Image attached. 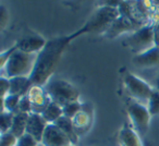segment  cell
<instances>
[{"instance_id":"1","label":"cell","mask_w":159,"mask_h":146,"mask_svg":"<svg viewBox=\"0 0 159 146\" xmlns=\"http://www.w3.org/2000/svg\"><path fill=\"white\" fill-rule=\"evenodd\" d=\"M85 33H86V30L82 26L70 35L59 36V37L47 40L45 47L37 55L33 72L30 76L32 83L35 85L45 86L52 79V74L66 46L73 39Z\"/></svg>"},{"instance_id":"2","label":"cell","mask_w":159,"mask_h":146,"mask_svg":"<svg viewBox=\"0 0 159 146\" xmlns=\"http://www.w3.org/2000/svg\"><path fill=\"white\" fill-rule=\"evenodd\" d=\"M38 53H27L16 49L8 60L6 66L2 69V75L8 79L16 76L30 78L33 72Z\"/></svg>"},{"instance_id":"3","label":"cell","mask_w":159,"mask_h":146,"mask_svg":"<svg viewBox=\"0 0 159 146\" xmlns=\"http://www.w3.org/2000/svg\"><path fill=\"white\" fill-rule=\"evenodd\" d=\"M44 87L51 102L61 107L80 100L79 89L64 79H51Z\"/></svg>"},{"instance_id":"4","label":"cell","mask_w":159,"mask_h":146,"mask_svg":"<svg viewBox=\"0 0 159 146\" xmlns=\"http://www.w3.org/2000/svg\"><path fill=\"white\" fill-rule=\"evenodd\" d=\"M119 16L118 5L102 6L93 12L83 27L86 30V33H100L102 35Z\"/></svg>"},{"instance_id":"5","label":"cell","mask_w":159,"mask_h":146,"mask_svg":"<svg viewBox=\"0 0 159 146\" xmlns=\"http://www.w3.org/2000/svg\"><path fill=\"white\" fill-rule=\"evenodd\" d=\"M125 45L135 55L142 53L156 46V32L154 23H148L129 34L125 39Z\"/></svg>"},{"instance_id":"6","label":"cell","mask_w":159,"mask_h":146,"mask_svg":"<svg viewBox=\"0 0 159 146\" xmlns=\"http://www.w3.org/2000/svg\"><path fill=\"white\" fill-rule=\"evenodd\" d=\"M123 85L132 100L144 105L147 104L150 95L155 91L152 85L134 73H126L123 78Z\"/></svg>"},{"instance_id":"7","label":"cell","mask_w":159,"mask_h":146,"mask_svg":"<svg viewBox=\"0 0 159 146\" xmlns=\"http://www.w3.org/2000/svg\"><path fill=\"white\" fill-rule=\"evenodd\" d=\"M130 125L139 133V135H145L149 129L150 119L152 116L150 115L147 106L137 102H132L129 104L126 108Z\"/></svg>"},{"instance_id":"8","label":"cell","mask_w":159,"mask_h":146,"mask_svg":"<svg viewBox=\"0 0 159 146\" xmlns=\"http://www.w3.org/2000/svg\"><path fill=\"white\" fill-rule=\"evenodd\" d=\"M139 26L126 14H120L117 20L109 26V29L102 35L110 39L117 38L123 34H131L135 32Z\"/></svg>"},{"instance_id":"9","label":"cell","mask_w":159,"mask_h":146,"mask_svg":"<svg viewBox=\"0 0 159 146\" xmlns=\"http://www.w3.org/2000/svg\"><path fill=\"white\" fill-rule=\"evenodd\" d=\"M70 139L66 134L56 125L55 123H49L43 135L40 145L42 146H66L70 144Z\"/></svg>"},{"instance_id":"10","label":"cell","mask_w":159,"mask_h":146,"mask_svg":"<svg viewBox=\"0 0 159 146\" xmlns=\"http://www.w3.org/2000/svg\"><path fill=\"white\" fill-rule=\"evenodd\" d=\"M27 97L32 104L33 112L35 113H42L47 107V105L51 102L45 87L40 85L33 84V86L30 89L27 93Z\"/></svg>"},{"instance_id":"11","label":"cell","mask_w":159,"mask_h":146,"mask_svg":"<svg viewBox=\"0 0 159 146\" xmlns=\"http://www.w3.org/2000/svg\"><path fill=\"white\" fill-rule=\"evenodd\" d=\"M133 63L142 69H149L159 66V46H154L133 57Z\"/></svg>"},{"instance_id":"12","label":"cell","mask_w":159,"mask_h":146,"mask_svg":"<svg viewBox=\"0 0 159 146\" xmlns=\"http://www.w3.org/2000/svg\"><path fill=\"white\" fill-rule=\"evenodd\" d=\"M48 124L49 123L44 119L42 113L32 112L30 113L29 121H27L26 133L32 135L34 139H36L40 143L43 139V135H44V132Z\"/></svg>"},{"instance_id":"13","label":"cell","mask_w":159,"mask_h":146,"mask_svg":"<svg viewBox=\"0 0 159 146\" xmlns=\"http://www.w3.org/2000/svg\"><path fill=\"white\" fill-rule=\"evenodd\" d=\"M47 40L44 39L42 36L32 34L26 37L20 39L16 44L19 50L24 51L27 53H38L42 51V49L45 47Z\"/></svg>"},{"instance_id":"14","label":"cell","mask_w":159,"mask_h":146,"mask_svg":"<svg viewBox=\"0 0 159 146\" xmlns=\"http://www.w3.org/2000/svg\"><path fill=\"white\" fill-rule=\"evenodd\" d=\"M117 141L119 146H144L142 136L129 124L120 129Z\"/></svg>"},{"instance_id":"15","label":"cell","mask_w":159,"mask_h":146,"mask_svg":"<svg viewBox=\"0 0 159 146\" xmlns=\"http://www.w3.org/2000/svg\"><path fill=\"white\" fill-rule=\"evenodd\" d=\"M72 122L73 125H74L75 130H76L77 134L81 133H85L87 132V130L89 129V126L92 125V122H93V113L91 111L85 110L84 106H83L82 110L80 111L79 113L74 116L72 118Z\"/></svg>"},{"instance_id":"16","label":"cell","mask_w":159,"mask_h":146,"mask_svg":"<svg viewBox=\"0 0 159 146\" xmlns=\"http://www.w3.org/2000/svg\"><path fill=\"white\" fill-rule=\"evenodd\" d=\"M10 80V93L13 95H19L21 97L27 95L30 89L33 86L31 79L27 76H16L11 78Z\"/></svg>"},{"instance_id":"17","label":"cell","mask_w":159,"mask_h":146,"mask_svg":"<svg viewBox=\"0 0 159 146\" xmlns=\"http://www.w3.org/2000/svg\"><path fill=\"white\" fill-rule=\"evenodd\" d=\"M55 124L68 136V139H70L71 143L74 144V145L77 143V141H79V134H77L76 130H75L74 125H73L72 119L66 118L63 116V117L60 118Z\"/></svg>"},{"instance_id":"18","label":"cell","mask_w":159,"mask_h":146,"mask_svg":"<svg viewBox=\"0 0 159 146\" xmlns=\"http://www.w3.org/2000/svg\"><path fill=\"white\" fill-rule=\"evenodd\" d=\"M29 117H30V113H25V112L16 113L10 132L13 133L18 137H21L23 134H25L26 133V125H27V121H29Z\"/></svg>"},{"instance_id":"19","label":"cell","mask_w":159,"mask_h":146,"mask_svg":"<svg viewBox=\"0 0 159 146\" xmlns=\"http://www.w3.org/2000/svg\"><path fill=\"white\" fill-rule=\"evenodd\" d=\"M42 116L48 123H56L61 117H63L62 107L53 102H50L42 112Z\"/></svg>"},{"instance_id":"20","label":"cell","mask_w":159,"mask_h":146,"mask_svg":"<svg viewBox=\"0 0 159 146\" xmlns=\"http://www.w3.org/2000/svg\"><path fill=\"white\" fill-rule=\"evenodd\" d=\"M21 96L9 94L5 98H1V111H7L11 113L19 112V105H20Z\"/></svg>"},{"instance_id":"21","label":"cell","mask_w":159,"mask_h":146,"mask_svg":"<svg viewBox=\"0 0 159 146\" xmlns=\"http://www.w3.org/2000/svg\"><path fill=\"white\" fill-rule=\"evenodd\" d=\"M14 115H16V113L1 111V118H0V129H1V133L10 132L12 123H13Z\"/></svg>"},{"instance_id":"22","label":"cell","mask_w":159,"mask_h":146,"mask_svg":"<svg viewBox=\"0 0 159 146\" xmlns=\"http://www.w3.org/2000/svg\"><path fill=\"white\" fill-rule=\"evenodd\" d=\"M83 108V104H81L80 100L77 102H73L70 103V104L66 105V106L62 107V110H63V116L66 118H70L72 119L76 113H79L80 111L82 110Z\"/></svg>"},{"instance_id":"23","label":"cell","mask_w":159,"mask_h":146,"mask_svg":"<svg viewBox=\"0 0 159 146\" xmlns=\"http://www.w3.org/2000/svg\"><path fill=\"white\" fill-rule=\"evenodd\" d=\"M146 106H147L148 110H149L152 116L159 115V92L157 91L152 92V94L150 95Z\"/></svg>"},{"instance_id":"24","label":"cell","mask_w":159,"mask_h":146,"mask_svg":"<svg viewBox=\"0 0 159 146\" xmlns=\"http://www.w3.org/2000/svg\"><path fill=\"white\" fill-rule=\"evenodd\" d=\"M19 137L13 133L7 132L0 135V146H18Z\"/></svg>"},{"instance_id":"25","label":"cell","mask_w":159,"mask_h":146,"mask_svg":"<svg viewBox=\"0 0 159 146\" xmlns=\"http://www.w3.org/2000/svg\"><path fill=\"white\" fill-rule=\"evenodd\" d=\"M40 143L36 139H34L29 133H25L21 137H19L18 146H39Z\"/></svg>"},{"instance_id":"26","label":"cell","mask_w":159,"mask_h":146,"mask_svg":"<svg viewBox=\"0 0 159 146\" xmlns=\"http://www.w3.org/2000/svg\"><path fill=\"white\" fill-rule=\"evenodd\" d=\"M18 49V47H16V44H14L12 47H10V48H8L7 50H3L2 52L0 53V69L2 70L3 68L6 66V64H7L8 60H9L10 56L12 55V53L14 52V51Z\"/></svg>"},{"instance_id":"27","label":"cell","mask_w":159,"mask_h":146,"mask_svg":"<svg viewBox=\"0 0 159 146\" xmlns=\"http://www.w3.org/2000/svg\"><path fill=\"white\" fill-rule=\"evenodd\" d=\"M19 112H25V113H32L33 109H32V104L30 102L27 95L21 97L20 105H19Z\"/></svg>"},{"instance_id":"28","label":"cell","mask_w":159,"mask_h":146,"mask_svg":"<svg viewBox=\"0 0 159 146\" xmlns=\"http://www.w3.org/2000/svg\"><path fill=\"white\" fill-rule=\"evenodd\" d=\"M8 23H9V11L3 5H0V29L1 31L6 29Z\"/></svg>"},{"instance_id":"29","label":"cell","mask_w":159,"mask_h":146,"mask_svg":"<svg viewBox=\"0 0 159 146\" xmlns=\"http://www.w3.org/2000/svg\"><path fill=\"white\" fill-rule=\"evenodd\" d=\"M0 89H1V98H5L10 93V80L6 76L0 78Z\"/></svg>"},{"instance_id":"30","label":"cell","mask_w":159,"mask_h":146,"mask_svg":"<svg viewBox=\"0 0 159 146\" xmlns=\"http://www.w3.org/2000/svg\"><path fill=\"white\" fill-rule=\"evenodd\" d=\"M152 87H154L155 91L159 92V75L157 76L156 79H155V82H154V85H152Z\"/></svg>"},{"instance_id":"31","label":"cell","mask_w":159,"mask_h":146,"mask_svg":"<svg viewBox=\"0 0 159 146\" xmlns=\"http://www.w3.org/2000/svg\"><path fill=\"white\" fill-rule=\"evenodd\" d=\"M66 146H75V145H74V144H72V143H70V144H68Z\"/></svg>"},{"instance_id":"32","label":"cell","mask_w":159,"mask_h":146,"mask_svg":"<svg viewBox=\"0 0 159 146\" xmlns=\"http://www.w3.org/2000/svg\"><path fill=\"white\" fill-rule=\"evenodd\" d=\"M39 146H42V145H39Z\"/></svg>"}]
</instances>
